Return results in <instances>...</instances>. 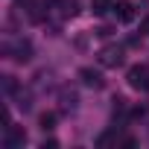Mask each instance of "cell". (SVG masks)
Listing matches in <instances>:
<instances>
[{"instance_id":"obj_10","label":"cell","mask_w":149,"mask_h":149,"mask_svg":"<svg viewBox=\"0 0 149 149\" xmlns=\"http://www.w3.org/2000/svg\"><path fill=\"white\" fill-rule=\"evenodd\" d=\"M97 35H102V38H105V35H111V26H100V29H97Z\"/></svg>"},{"instance_id":"obj_9","label":"cell","mask_w":149,"mask_h":149,"mask_svg":"<svg viewBox=\"0 0 149 149\" xmlns=\"http://www.w3.org/2000/svg\"><path fill=\"white\" fill-rule=\"evenodd\" d=\"M64 15H67V18L76 15V3H73V0H64Z\"/></svg>"},{"instance_id":"obj_6","label":"cell","mask_w":149,"mask_h":149,"mask_svg":"<svg viewBox=\"0 0 149 149\" xmlns=\"http://www.w3.org/2000/svg\"><path fill=\"white\" fill-rule=\"evenodd\" d=\"M91 9H94V15H105L114 6H111V0H91Z\"/></svg>"},{"instance_id":"obj_1","label":"cell","mask_w":149,"mask_h":149,"mask_svg":"<svg viewBox=\"0 0 149 149\" xmlns=\"http://www.w3.org/2000/svg\"><path fill=\"white\" fill-rule=\"evenodd\" d=\"M129 85L137 88V91H149V67H146V64L129 67Z\"/></svg>"},{"instance_id":"obj_5","label":"cell","mask_w":149,"mask_h":149,"mask_svg":"<svg viewBox=\"0 0 149 149\" xmlns=\"http://www.w3.org/2000/svg\"><path fill=\"white\" fill-rule=\"evenodd\" d=\"M29 53H32V44H29L26 38L15 44V58H18V61H26V58H29Z\"/></svg>"},{"instance_id":"obj_12","label":"cell","mask_w":149,"mask_h":149,"mask_svg":"<svg viewBox=\"0 0 149 149\" xmlns=\"http://www.w3.org/2000/svg\"><path fill=\"white\" fill-rule=\"evenodd\" d=\"M50 3H64V0H50Z\"/></svg>"},{"instance_id":"obj_4","label":"cell","mask_w":149,"mask_h":149,"mask_svg":"<svg viewBox=\"0 0 149 149\" xmlns=\"http://www.w3.org/2000/svg\"><path fill=\"white\" fill-rule=\"evenodd\" d=\"M79 76H82V82H85V85H91V88H102V76H100L97 70L82 67V70H79Z\"/></svg>"},{"instance_id":"obj_8","label":"cell","mask_w":149,"mask_h":149,"mask_svg":"<svg viewBox=\"0 0 149 149\" xmlns=\"http://www.w3.org/2000/svg\"><path fill=\"white\" fill-rule=\"evenodd\" d=\"M61 100H64V108H76V94H73V91H70V94H64Z\"/></svg>"},{"instance_id":"obj_2","label":"cell","mask_w":149,"mask_h":149,"mask_svg":"<svg viewBox=\"0 0 149 149\" xmlns=\"http://www.w3.org/2000/svg\"><path fill=\"white\" fill-rule=\"evenodd\" d=\"M100 61H102L105 67H117V64H123V47H114V44L102 47V50H100Z\"/></svg>"},{"instance_id":"obj_11","label":"cell","mask_w":149,"mask_h":149,"mask_svg":"<svg viewBox=\"0 0 149 149\" xmlns=\"http://www.w3.org/2000/svg\"><path fill=\"white\" fill-rule=\"evenodd\" d=\"M140 29H143V32H146V35H149V18H146V21H143V24H140Z\"/></svg>"},{"instance_id":"obj_3","label":"cell","mask_w":149,"mask_h":149,"mask_svg":"<svg viewBox=\"0 0 149 149\" xmlns=\"http://www.w3.org/2000/svg\"><path fill=\"white\" fill-rule=\"evenodd\" d=\"M114 15H117V21L129 24V21L134 18V6L129 3V0H117V3H114Z\"/></svg>"},{"instance_id":"obj_7","label":"cell","mask_w":149,"mask_h":149,"mask_svg":"<svg viewBox=\"0 0 149 149\" xmlns=\"http://www.w3.org/2000/svg\"><path fill=\"white\" fill-rule=\"evenodd\" d=\"M38 123H41V129H44V132H50V129H56V114H53V111H47V114H41V120H38Z\"/></svg>"}]
</instances>
